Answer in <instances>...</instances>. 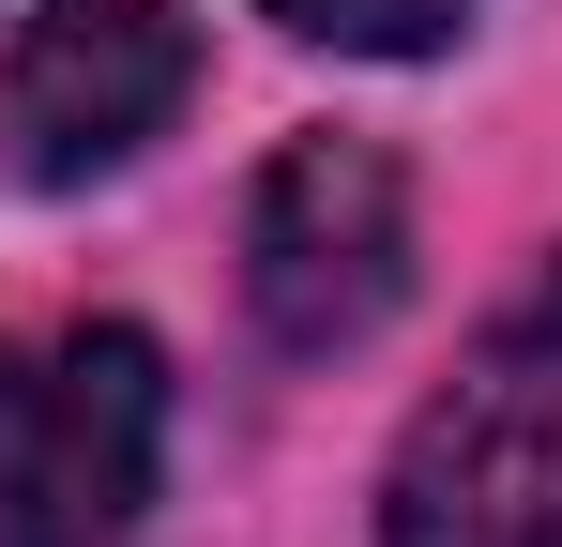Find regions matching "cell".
<instances>
[{
	"instance_id": "1",
	"label": "cell",
	"mask_w": 562,
	"mask_h": 547,
	"mask_svg": "<svg viewBox=\"0 0 562 547\" xmlns=\"http://www.w3.org/2000/svg\"><path fill=\"white\" fill-rule=\"evenodd\" d=\"M380 547H562V259L411 411L395 487H380Z\"/></svg>"
},
{
	"instance_id": "2",
	"label": "cell",
	"mask_w": 562,
	"mask_h": 547,
	"mask_svg": "<svg viewBox=\"0 0 562 547\" xmlns=\"http://www.w3.org/2000/svg\"><path fill=\"white\" fill-rule=\"evenodd\" d=\"M168 456V365L137 320L0 335V547H122Z\"/></svg>"
},
{
	"instance_id": "3",
	"label": "cell",
	"mask_w": 562,
	"mask_h": 547,
	"mask_svg": "<svg viewBox=\"0 0 562 547\" xmlns=\"http://www.w3.org/2000/svg\"><path fill=\"white\" fill-rule=\"evenodd\" d=\"M411 289V182L366 137H289L259 168V213H244V304L289 365L366 350Z\"/></svg>"
},
{
	"instance_id": "4",
	"label": "cell",
	"mask_w": 562,
	"mask_h": 547,
	"mask_svg": "<svg viewBox=\"0 0 562 547\" xmlns=\"http://www.w3.org/2000/svg\"><path fill=\"white\" fill-rule=\"evenodd\" d=\"M183 91H198V31L168 0H46L0 62V153L15 182H106L183 122Z\"/></svg>"
},
{
	"instance_id": "5",
	"label": "cell",
	"mask_w": 562,
	"mask_h": 547,
	"mask_svg": "<svg viewBox=\"0 0 562 547\" xmlns=\"http://www.w3.org/2000/svg\"><path fill=\"white\" fill-rule=\"evenodd\" d=\"M259 15H289L304 46H366V62H411V46H441L471 0H259Z\"/></svg>"
}]
</instances>
